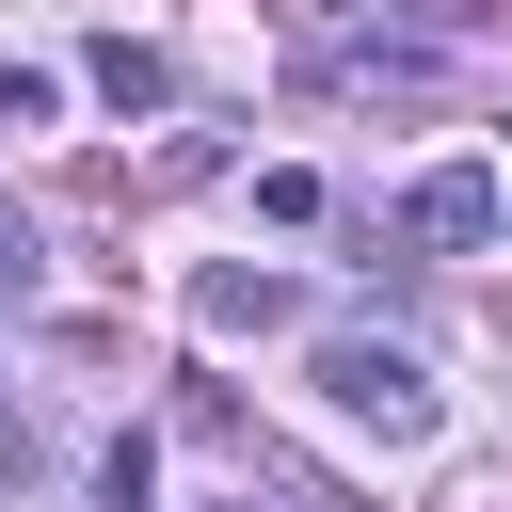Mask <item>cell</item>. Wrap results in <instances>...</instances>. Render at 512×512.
I'll return each instance as SVG.
<instances>
[{"label": "cell", "mask_w": 512, "mask_h": 512, "mask_svg": "<svg viewBox=\"0 0 512 512\" xmlns=\"http://www.w3.org/2000/svg\"><path fill=\"white\" fill-rule=\"evenodd\" d=\"M320 384H336V416H368L384 448H416V432H432V368H416V352H384V336H336V352H320Z\"/></svg>", "instance_id": "cell-1"}, {"label": "cell", "mask_w": 512, "mask_h": 512, "mask_svg": "<svg viewBox=\"0 0 512 512\" xmlns=\"http://www.w3.org/2000/svg\"><path fill=\"white\" fill-rule=\"evenodd\" d=\"M400 240H432V256H480V240H496V160H432V176L400 192Z\"/></svg>", "instance_id": "cell-2"}, {"label": "cell", "mask_w": 512, "mask_h": 512, "mask_svg": "<svg viewBox=\"0 0 512 512\" xmlns=\"http://www.w3.org/2000/svg\"><path fill=\"white\" fill-rule=\"evenodd\" d=\"M80 80H96L112 112H160V96H176V64H160L144 32H96V64H80Z\"/></svg>", "instance_id": "cell-3"}, {"label": "cell", "mask_w": 512, "mask_h": 512, "mask_svg": "<svg viewBox=\"0 0 512 512\" xmlns=\"http://www.w3.org/2000/svg\"><path fill=\"white\" fill-rule=\"evenodd\" d=\"M192 320H208V336H256V320H288V272H208Z\"/></svg>", "instance_id": "cell-4"}, {"label": "cell", "mask_w": 512, "mask_h": 512, "mask_svg": "<svg viewBox=\"0 0 512 512\" xmlns=\"http://www.w3.org/2000/svg\"><path fill=\"white\" fill-rule=\"evenodd\" d=\"M240 512H352V496H336V480H304V464H272V448H256V464H240Z\"/></svg>", "instance_id": "cell-5"}, {"label": "cell", "mask_w": 512, "mask_h": 512, "mask_svg": "<svg viewBox=\"0 0 512 512\" xmlns=\"http://www.w3.org/2000/svg\"><path fill=\"white\" fill-rule=\"evenodd\" d=\"M144 480H160V448H144V432H112V448H96V512H144Z\"/></svg>", "instance_id": "cell-6"}, {"label": "cell", "mask_w": 512, "mask_h": 512, "mask_svg": "<svg viewBox=\"0 0 512 512\" xmlns=\"http://www.w3.org/2000/svg\"><path fill=\"white\" fill-rule=\"evenodd\" d=\"M32 288H48V256H32V224H16V208H0V320H16V304H32Z\"/></svg>", "instance_id": "cell-7"}, {"label": "cell", "mask_w": 512, "mask_h": 512, "mask_svg": "<svg viewBox=\"0 0 512 512\" xmlns=\"http://www.w3.org/2000/svg\"><path fill=\"white\" fill-rule=\"evenodd\" d=\"M0 128H48V64H0Z\"/></svg>", "instance_id": "cell-8"}, {"label": "cell", "mask_w": 512, "mask_h": 512, "mask_svg": "<svg viewBox=\"0 0 512 512\" xmlns=\"http://www.w3.org/2000/svg\"><path fill=\"white\" fill-rule=\"evenodd\" d=\"M0 448H16V400H0Z\"/></svg>", "instance_id": "cell-9"}, {"label": "cell", "mask_w": 512, "mask_h": 512, "mask_svg": "<svg viewBox=\"0 0 512 512\" xmlns=\"http://www.w3.org/2000/svg\"><path fill=\"white\" fill-rule=\"evenodd\" d=\"M496 128H512V112H496Z\"/></svg>", "instance_id": "cell-10"}]
</instances>
